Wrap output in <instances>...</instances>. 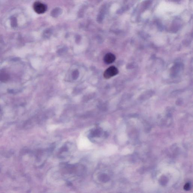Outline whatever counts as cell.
<instances>
[{"instance_id":"obj_2","label":"cell","mask_w":193,"mask_h":193,"mask_svg":"<svg viewBox=\"0 0 193 193\" xmlns=\"http://www.w3.org/2000/svg\"><path fill=\"white\" fill-rule=\"evenodd\" d=\"M33 9L37 13L42 14L47 11V6L45 4L37 1L33 4Z\"/></svg>"},{"instance_id":"obj_1","label":"cell","mask_w":193,"mask_h":193,"mask_svg":"<svg viewBox=\"0 0 193 193\" xmlns=\"http://www.w3.org/2000/svg\"><path fill=\"white\" fill-rule=\"evenodd\" d=\"M118 68L114 66H111L107 69L104 73V77L106 79L112 78L118 74Z\"/></svg>"},{"instance_id":"obj_3","label":"cell","mask_w":193,"mask_h":193,"mask_svg":"<svg viewBox=\"0 0 193 193\" xmlns=\"http://www.w3.org/2000/svg\"><path fill=\"white\" fill-rule=\"evenodd\" d=\"M115 56L111 53H108L104 56V61L106 64H110L113 63L115 60Z\"/></svg>"}]
</instances>
